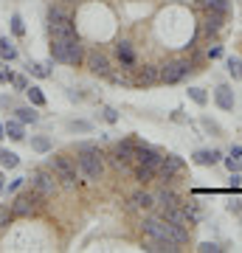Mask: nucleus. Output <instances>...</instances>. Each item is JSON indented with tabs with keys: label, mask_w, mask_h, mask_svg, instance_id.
Instances as JSON below:
<instances>
[{
	"label": "nucleus",
	"mask_w": 242,
	"mask_h": 253,
	"mask_svg": "<svg viewBox=\"0 0 242 253\" xmlns=\"http://www.w3.org/2000/svg\"><path fill=\"white\" fill-rule=\"evenodd\" d=\"M141 231H144V236H146V239H158V242L180 245V248L189 242V228L186 225H175V222L158 217V214H152V217H144L141 219Z\"/></svg>",
	"instance_id": "f257e3e1"
},
{
	"label": "nucleus",
	"mask_w": 242,
	"mask_h": 253,
	"mask_svg": "<svg viewBox=\"0 0 242 253\" xmlns=\"http://www.w3.org/2000/svg\"><path fill=\"white\" fill-rule=\"evenodd\" d=\"M76 169H79V174L90 183L101 180V174H104V155H101L99 146L82 144L79 155H76Z\"/></svg>",
	"instance_id": "f03ea898"
},
{
	"label": "nucleus",
	"mask_w": 242,
	"mask_h": 253,
	"mask_svg": "<svg viewBox=\"0 0 242 253\" xmlns=\"http://www.w3.org/2000/svg\"><path fill=\"white\" fill-rule=\"evenodd\" d=\"M48 163H51V172L56 174L59 186H65V189H79L82 183H85L82 174H79V169H76V163H73L71 158L54 155V158H48Z\"/></svg>",
	"instance_id": "7ed1b4c3"
},
{
	"label": "nucleus",
	"mask_w": 242,
	"mask_h": 253,
	"mask_svg": "<svg viewBox=\"0 0 242 253\" xmlns=\"http://www.w3.org/2000/svg\"><path fill=\"white\" fill-rule=\"evenodd\" d=\"M194 71V62L189 56H178V59H169L166 65H161V84H178Z\"/></svg>",
	"instance_id": "20e7f679"
},
{
	"label": "nucleus",
	"mask_w": 242,
	"mask_h": 253,
	"mask_svg": "<svg viewBox=\"0 0 242 253\" xmlns=\"http://www.w3.org/2000/svg\"><path fill=\"white\" fill-rule=\"evenodd\" d=\"M43 194L31 186V191H23V194H17L14 197V203H11V211H14V217H31L37 208L43 206Z\"/></svg>",
	"instance_id": "39448f33"
},
{
	"label": "nucleus",
	"mask_w": 242,
	"mask_h": 253,
	"mask_svg": "<svg viewBox=\"0 0 242 253\" xmlns=\"http://www.w3.org/2000/svg\"><path fill=\"white\" fill-rule=\"evenodd\" d=\"M31 186H34L45 200L54 197L56 191H59V180H56V174L51 172V169H37V172H31Z\"/></svg>",
	"instance_id": "423d86ee"
},
{
	"label": "nucleus",
	"mask_w": 242,
	"mask_h": 253,
	"mask_svg": "<svg viewBox=\"0 0 242 253\" xmlns=\"http://www.w3.org/2000/svg\"><path fill=\"white\" fill-rule=\"evenodd\" d=\"M183 169H186V163H183V158H180V155H163L161 166H158V177H155V180L169 183V180H175Z\"/></svg>",
	"instance_id": "0eeeda50"
},
{
	"label": "nucleus",
	"mask_w": 242,
	"mask_h": 253,
	"mask_svg": "<svg viewBox=\"0 0 242 253\" xmlns=\"http://www.w3.org/2000/svg\"><path fill=\"white\" fill-rule=\"evenodd\" d=\"M85 68H88L93 76H110V73H113L110 59H107V54H104L101 48H93V51L85 54Z\"/></svg>",
	"instance_id": "6e6552de"
},
{
	"label": "nucleus",
	"mask_w": 242,
	"mask_h": 253,
	"mask_svg": "<svg viewBox=\"0 0 242 253\" xmlns=\"http://www.w3.org/2000/svg\"><path fill=\"white\" fill-rule=\"evenodd\" d=\"M152 208H155V194H149V191H144V189L133 191L130 200H127V211L130 214H135V211H152Z\"/></svg>",
	"instance_id": "1a4fd4ad"
},
{
	"label": "nucleus",
	"mask_w": 242,
	"mask_h": 253,
	"mask_svg": "<svg viewBox=\"0 0 242 253\" xmlns=\"http://www.w3.org/2000/svg\"><path fill=\"white\" fill-rule=\"evenodd\" d=\"M48 34H51V40H73V37H79L76 34V23H73V17L48 23Z\"/></svg>",
	"instance_id": "9d476101"
},
{
	"label": "nucleus",
	"mask_w": 242,
	"mask_h": 253,
	"mask_svg": "<svg viewBox=\"0 0 242 253\" xmlns=\"http://www.w3.org/2000/svg\"><path fill=\"white\" fill-rule=\"evenodd\" d=\"M85 45L79 42V37L65 40V65H85Z\"/></svg>",
	"instance_id": "9b49d317"
},
{
	"label": "nucleus",
	"mask_w": 242,
	"mask_h": 253,
	"mask_svg": "<svg viewBox=\"0 0 242 253\" xmlns=\"http://www.w3.org/2000/svg\"><path fill=\"white\" fill-rule=\"evenodd\" d=\"M161 158L163 155L158 152V149H152L149 144H138V141H135V155H133L135 163H152V166H161Z\"/></svg>",
	"instance_id": "f8f14e48"
},
{
	"label": "nucleus",
	"mask_w": 242,
	"mask_h": 253,
	"mask_svg": "<svg viewBox=\"0 0 242 253\" xmlns=\"http://www.w3.org/2000/svg\"><path fill=\"white\" fill-rule=\"evenodd\" d=\"M116 56H118V62H121V68H127V71H133L135 62H138V56H135V48L127 42V40H121L116 45Z\"/></svg>",
	"instance_id": "ddd939ff"
},
{
	"label": "nucleus",
	"mask_w": 242,
	"mask_h": 253,
	"mask_svg": "<svg viewBox=\"0 0 242 253\" xmlns=\"http://www.w3.org/2000/svg\"><path fill=\"white\" fill-rule=\"evenodd\" d=\"M158 217L163 219H169V222H175V225H186L189 228V217H186V211H183V206H166V208H158Z\"/></svg>",
	"instance_id": "4468645a"
},
{
	"label": "nucleus",
	"mask_w": 242,
	"mask_h": 253,
	"mask_svg": "<svg viewBox=\"0 0 242 253\" xmlns=\"http://www.w3.org/2000/svg\"><path fill=\"white\" fill-rule=\"evenodd\" d=\"M158 82H161V65H144L141 71H138V79H135V84L149 87V84H158Z\"/></svg>",
	"instance_id": "2eb2a0df"
},
{
	"label": "nucleus",
	"mask_w": 242,
	"mask_h": 253,
	"mask_svg": "<svg viewBox=\"0 0 242 253\" xmlns=\"http://www.w3.org/2000/svg\"><path fill=\"white\" fill-rule=\"evenodd\" d=\"M225 23V14L220 11H206V20H203V34L206 37H217L220 34V28Z\"/></svg>",
	"instance_id": "dca6fc26"
},
{
	"label": "nucleus",
	"mask_w": 242,
	"mask_h": 253,
	"mask_svg": "<svg viewBox=\"0 0 242 253\" xmlns=\"http://www.w3.org/2000/svg\"><path fill=\"white\" fill-rule=\"evenodd\" d=\"M133 174H135V180L144 186V183H152L158 177V166H152V163H135Z\"/></svg>",
	"instance_id": "f3484780"
},
{
	"label": "nucleus",
	"mask_w": 242,
	"mask_h": 253,
	"mask_svg": "<svg viewBox=\"0 0 242 253\" xmlns=\"http://www.w3.org/2000/svg\"><path fill=\"white\" fill-rule=\"evenodd\" d=\"M220 161H223V152L220 149H197L194 152V163L197 166H217Z\"/></svg>",
	"instance_id": "a211bd4d"
},
{
	"label": "nucleus",
	"mask_w": 242,
	"mask_h": 253,
	"mask_svg": "<svg viewBox=\"0 0 242 253\" xmlns=\"http://www.w3.org/2000/svg\"><path fill=\"white\" fill-rule=\"evenodd\" d=\"M214 101H217V107L220 110H234V90L231 87H228V84H220V87H217L214 90Z\"/></svg>",
	"instance_id": "6ab92c4d"
},
{
	"label": "nucleus",
	"mask_w": 242,
	"mask_h": 253,
	"mask_svg": "<svg viewBox=\"0 0 242 253\" xmlns=\"http://www.w3.org/2000/svg\"><path fill=\"white\" fill-rule=\"evenodd\" d=\"M104 161H110V166H113L116 172H130V169L135 166L133 158H124V155H118L116 149H110V155L104 158Z\"/></svg>",
	"instance_id": "aec40b11"
},
{
	"label": "nucleus",
	"mask_w": 242,
	"mask_h": 253,
	"mask_svg": "<svg viewBox=\"0 0 242 253\" xmlns=\"http://www.w3.org/2000/svg\"><path fill=\"white\" fill-rule=\"evenodd\" d=\"M144 251L146 253H180L183 248L180 245H169V242H158V239H146L144 242Z\"/></svg>",
	"instance_id": "412c9836"
},
{
	"label": "nucleus",
	"mask_w": 242,
	"mask_h": 253,
	"mask_svg": "<svg viewBox=\"0 0 242 253\" xmlns=\"http://www.w3.org/2000/svg\"><path fill=\"white\" fill-rule=\"evenodd\" d=\"M197 6L203 11H220V14H228V11H231V0H197Z\"/></svg>",
	"instance_id": "4be33fe9"
},
{
	"label": "nucleus",
	"mask_w": 242,
	"mask_h": 253,
	"mask_svg": "<svg viewBox=\"0 0 242 253\" xmlns=\"http://www.w3.org/2000/svg\"><path fill=\"white\" fill-rule=\"evenodd\" d=\"M178 203H183V200L175 194L172 189H161L158 194H155V206L158 208H166V206H178Z\"/></svg>",
	"instance_id": "5701e85b"
},
{
	"label": "nucleus",
	"mask_w": 242,
	"mask_h": 253,
	"mask_svg": "<svg viewBox=\"0 0 242 253\" xmlns=\"http://www.w3.org/2000/svg\"><path fill=\"white\" fill-rule=\"evenodd\" d=\"M183 206V211H186V217H189V225H200L203 222V208L192 200V203H180Z\"/></svg>",
	"instance_id": "b1692460"
},
{
	"label": "nucleus",
	"mask_w": 242,
	"mask_h": 253,
	"mask_svg": "<svg viewBox=\"0 0 242 253\" xmlns=\"http://www.w3.org/2000/svg\"><path fill=\"white\" fill-rule=\"evenodd\" d=\"M3 126H6V135H9L11 141H26V129H23V121H20V118L17 121H6Z\"/></svg>",
	"instance_id": "393cba45"
},
{
	"label": "nucleus",
	"mask_w": 242,
	"mask_h": 253,
	"mask_svg": "<svg viewBox=\"0 0 242 253\" xmlns=\"http://www.w3.org/2000/svg\"><path fill=\"white\" fill-rule=\"evenodd\" d=\"M71 17V11L65 9V3H54L51 0V6H48V23H56V20H65Z\"/></svg>",
	"instance_id": "a878e982"
},
{
	"label": "nucleus",
	"mask_w": 242,
	"mask_h": 253,
	"mask_svg": "<svg viewBox=\"0 0 242 253\" xmlns=\"http://www.w3.org/2000/svg\"><path fill=\"white\" fill-rule=\"evenodd\" d=\"M0 59H3V62H14V59H17V48L11 45L6 37H0Z\"/></svg>",
	"instance_id": "bb28decb"
},
{
	"label": "nucleus",
	"mask_w": 242,
	"mask_h": 253,
	"mask_svg": "<svg viewBox=\"0 0 242 253\" xmlns=\"http://www.w3.org/2000/svg\"><path fill=\"white\" fill-rule=\"evenodd\" d=\"M0 166H3V169H17L20 166L17 152H11V149H0Z\"/></svg>",
	"instance_id": "cd10ccee"
},
{
	"label": "nucleus",
	"mask_w": 242,
	"mask_h": 253,
	"mask_svg": "<svg viewBox=\"0 0 242 253\" xmlns=\"http://www.w3.org/2000/svg\"><path fill=\"white\" fill-rule=\"evenodd\" d=\"M26 71L31 73V76H37V79H48V76H51V68L43 65V62H28Z\"/></svg>",
	"instance_id": "c85d7f7f"
},
{
	"label": "nucleus",
	"mask_w": 242,
	"mask_h": 253,
	"mask_svg": "<svg viewBox=\"0 0 242 253\" xmlns=\"http://www.w3.org/2000/svg\"><path fill=\"white\" fill-rule=\"evenodd\" d=\"M31 149L40 152V155L51 152V138H48V135H34V138H31Z\"/></svg>",
	"instance_id": "c756f323"
},
{
	"label": "nucleus",
	"mask_w": 242,
	"mask_h": 253,
	"mask_svg": "<svg viewBox=\"0 0 242 253\" xmlns=\"http://www.w3.org/2000/svg\"><path fill=\"white\" fill-rule=\"evenodd\" d=\"M26 96H28V101H31L34 107H45V93L40 90V87L28 84V87H26Z\"/></svg>",
	"instance_id": "7c9ffc66"
},
{
	"label": "nucleus",
	"mask_w": 242,
	"mask_h": 253,
	"mask_svg": "<svg viewBox=\"0 0 242 253\" xmlns=\"http://www.w3.org/2000/svg\"><path fill=\"white\" fill-rule=\"evenodd\" d=\"M113 149H116L118 155H124V158H133V155H135V141H133V138H124V141L113 144Z\"/></svg>",
	"instance_id": "2f4dec72"
},
{
	"label": "nucleus",
	"mask_w": 242,
	"mask_h": 253,
	"mask_svg": "<svg viewBox=\"0 0 242 253\" xmlns=\"http://www.w3.org/2000/svg\"><path fill=\"white\" fill-rule=\"evenodd\" d=\"M14 113H17V118L23 121V124H34L37 118H40V116L34 113V104H31V107H17Z\"/></svg>",
	"instance_id": "473e14b6"
},
{
	"label": "nucleus",
	"mask_w": 242,
	"mask_h": 253,
	"mask_svg": "<svg viewBox=\"0 0 242 253\" xmlns=\"http://www.w3.org/2000/svg\"><path fill=\"white\" fill-rule=\"evenodd\" d=\"M14 219H17V217H14L11 206H0V231H3V228H9Z\"/></svg>",
	"instance_id": "72a5a7b5"
},
{
	"label": "nucleus",
	"mask_w": 242,
	"mask_h": 253,
	"mask_svg": "<svg viewBox=\"0 0 242 253\" xmlns=\"http://www.w3.org/2000/svg\"><path fill=\"white\" fill-rule=\"evenodd\" d=\"M68 129H71V132L88 135V132H93V124H90V121H76V118H73V121H68Z\"/></svg>",
	"instance_id": "f704fd0d"
},
{
	"label": "nucleus",
	"mask_w": 242,
	"mask_h": 253,
	"mask_svg": "<svg viewBox=\"0 0 242 253\" xmlns=\"http://www.w3.org/2000/svg\"><path fill=\"white\" fill-rule=\"evenodd\" d=\"M189 99L194 101V104H200V107H203V104L208 101V93L203 90V87H189Z\"/></svg>",
	"instance_id": "c9c22d12"
},
{
	"label": "nucleus",
	"mask_w": 242,
	"mask_h": 253,
	"mask_svg": "<svg viewBox=\"0 0 242 253\" xmlns=\"http://www.w3.org/2000/svg\"><path fill=\"white\" fill-rule=\"evenodd\" d=\"M228 73H231L234 79H242V59H237V56H228Z\"/></svg>",
	"instance_id": "e433bc0d"
},
{
	"label": "nucleus",
	"mask_w": 242,
	"mask_h": 253,
	"mask_svg": "<svg viewBox=\"0 0 242 253\" xmlns=\"http://www.w3.org/2000/svg\"><path fill=\"white\" fill-rule=\"evenodd\" d=\"M11 34L14 37L26 34V26H23V17H20V14H11Z\"/></svg>",
	"instance_id": "4c0bfd02"
},
{
	"label": "nucleus",
	"mask_w": 242,
	"mask_h": 253,
	"mask_svg": "<svg viewBox=\"0 0 242 253\" xmlns=\"http://www.w3.org/2000/svg\"><path fill=\"white\" fill-rule=\"evenodd\" d=\"M225 169L228 172H242V158H234V155H228V158H223Z\"/></svg>",
	"instance_id": "58836bf2"
},
{
	"label": "nucleus",
	"mask_w": 242,
	"mask_h": 253,
	"mask_svg": "<svg viewBox=\"0 0 242 253\" xmlns=\"http://www.w3.org/2000/svg\"><path fill=\"white\" fill-rule=\"evenodd\" d=\"M197 251H200V253H223L225 248H220L217 242H200V245H197Z\"/></svg>",
	"instance_id": "ea45409f"
},
{
	"label": "nucleus",
	"mask_w": 242,
	"mask_h": 253,
	"mask_svg": "<svg viewBox=\"0 0 242 253\" xmlns=\"http://www.w3.org/2000/svg\"><path fill=\"white\" fill-rule=\"evenodd\" d=\"M107 79L113 82V84H135V82L130 79V76H127V73H110Z\"/></svg>",
	"instance_id": "a19ab883"
},
{
	"label": "nucleus",
	"mask_w": 242,
	"mask_h": 253,
	"mask_svg": "<svg viewBox=\"0 0 242 253\" xmlns=\"http://www.w3.org/2000/svg\"><path fill=\"white\" fill-rule=\"evenodd\" d=\"M11 79H14V73L6 68V62H0V84H9Z\"/></svg>",
	"instance_id": "79ce46f5"
},
{
	"label": "nucleus",
	"mask_w": 242,
	"mask_h": 253,
	"mask_svg": "<svg viewBox=\"0 0 242 253\" xmlns=\"http://www.w3.org/2000/svg\"><path fill=\"white\" fill-rule=\"evenodd\" d=\"M11 84H14V90H23V93H26L28 79H26V76H20V73H14V79H11Z\"/></svg>",
	"instance_id": "37998d69"
},
{
	"label": "nucleus",
	"mask_w": 242,
	"mask_h": 253,
	"mask_svg": "<svg viewBox=\"0 0 242 253\" xmlns=\"http://www.w3.org/2000/svg\"><path fill=\"white\" fill-rule=\"evenodd\" d=\"M101 118H104L107 124H116V121H118V113H116L113 107H104V110H101Z\"/></svg>",
	"instance_id": "c03bdc74"
},
{
	"label": "nucleus",
	"mask_w": 242,
	"mask_h": 253,
	"mask_svg": "<svg viewBox=\"0 0 242 253\" xmlns=\"http://www.w3.org/2000/svg\"><path fill=\"white\" fill-rule=\"evenodd\" d=\"M223 56V45H208L206 48V59H220Z\"/></svg>",
	"instance_id": "a18cd8bd"
},
{
	"label": "nucleus",
	"mask_w": 242,
	"mask_h": 253,
	"mask_svg": "<svg viewBox=\"0 0 242 253\" xmlns=\"http://www.w3.org/2000/svg\"><path fill=\"white\" fill-rule=\"evenodd\" d=\"M26 180H28V177H14V180L9 183V191H17V189H20V186H23Z\"/></svg>",
	"instance_id": "49530a36"
},
{
	"label": "nucleus",
	"mask_w": 242,
	"mask_h": 253,
	"mask_svg": "<svg viewBox=\"0 0 242 253\" xmlns=\"http://www.w3.org/2000/svg\"><path fill=\"white\" fill-rule=\"evenodd\" d=\"M203 126H206L208 132H220V126H217L214 121H211V118H203Z\"/></svg>",
	"instance_id": "de8ad7c7"
},
{
	"label": "nucleus",
	"mask_w": 242,
	"mask_h": 253,
	"mask_svg": "<svg viewBox=\"0 0 242 253\" xmlns=\"http://www.w3.org/2000/svg\"><path fill=\"white\" fill-rule=\"evenodd\" d=\"M68 99H71V101H79V99H82V93H76V90H68Z\"/></svg>",
	"instance_id": "09e8293b"
},
{
	"label": "nucleus",
	"mask_w": 242,
	"mask_h": 253,
	"mask_svg": "<svg viewBox=\"0 0 242 253\" xmlns=\"http://www.w3.org/2000/svg\"><path fill=\"white\" fill-rule=\"evenodd\" d=\"M231 155L234 158H242V146H231Z\"/></svg>",
	"instance_id": "8fccbe9b"
},
{
	"label": "nucleus",
	"mask_w": 242,
	"mask_h": 253,
	"mask_svg": "<svg viewBox=\"0 0 242 253\" xmlns=\"http://www.w3.org/2000/svg\"><path fill=\"white\" fill-rule=\"evenodd\" d=\"M0 138H6V126L0 124Z\"/></svg>",
	"instance_id": "3c124183"
},
{
	"label": "nucleus",
	"mask_w": 242,
	"mask_h": 253,
	"mask_svg": "<svg viewBox=\"0 0 242 253\" xmlns=\"http://www.w3.org/2000/svg\"><path fill=\"white\" fill-rule=\"evenodd\" d=\"M54 3H76V0H54Z\"/></svg>",
	"instance_id": "603ef678"
},
{
	"label": "nucleus",
	"mask_w": 242,
	"mask_h": 253,
	"mask_svg": "<svg viewBox=\"0 0 242 253\" xmlns=\"http://www.w3.org/2000/svg\"><path fill=\"white\" fill-rule=\"evenodd\" d=\"M0 189H3V174H0Z\"/></svg>",
	"instance_id": "864d4df0"
}]
</instances>
